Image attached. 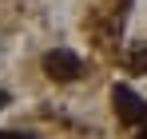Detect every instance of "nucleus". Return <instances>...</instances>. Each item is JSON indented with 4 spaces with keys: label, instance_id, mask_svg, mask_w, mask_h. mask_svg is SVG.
Instances as JSON below:
<instances>
[{
    "label": "nucleus",
    "instance_id": "1",
    "mask_svg": "<svg viewBox=\"0 0 147 139\" xmlns=\"http://www.w3.org/2000/svg\"><path fill=\"white\" fill-rule=\"evenodd\" d=\"M40 68H44V76L56 80V84H72L76 76L84 72V60H80L76 52H68V48H52V52H44Z\"/></svg>",
    "mask_w": 147,
    "mask_h": 139
},
{
    "label": "nucleus",
    "instance_id": "2",
    "mask_svg": "<svg viewBox=\"0 0 147 139\" xmlns=\"http://www.w3.org/2000/svg\"><path fill=\"white\" fill-rule=\"evenodd\" d=\"M111 99H115V111H119V119H123V123H139V119L147 115L143 99L131 92V88H115V92H111Z\"/></svg>",
    "mask_w": 147,
    "mask_h": 139
},
{
    "label": "nucleus",
    "instance_id": "3",
    "mask_svg": "<svg viewBox=\"0 0 147 139\" xmlns=\"http://www.w3.org/2000/svg\"><path fill=\"white\" fill-rule=\"evenodd\" d=\"M131 72H147V48H139V52L131 56Z\"/></svg>",
    "mask_w": 147,
    "mask_h": 139
},
{
    "label": "nucleus",
    "instance_id": "4",
    "mask_svg": "<svg viewBox=\"0 0 147 139\" xmlns=\"http://www.w3.org/2000/svg\"><path fill=\"white\" fill-rule=\"evenodd\" d=\"M0 139H36L32 131H0Z\"/></svg>",
    "mask_w": 147,
    "mask_h": 139
},
{
    "label": "nucleus",
    "instance_id": "5",
    "mask_svg": "<svg viewBox=\"0 0 147 139\" xmlns=\"http://www.w3.org/2000/svg\"><path fill=\"white\" fill-rule=\"evenodd\" d=\"M4 103H8V92H0V107H4Z\"/></svg>",
    "mask_w": 147,
    "mask_h": 139
}]
</instances>
